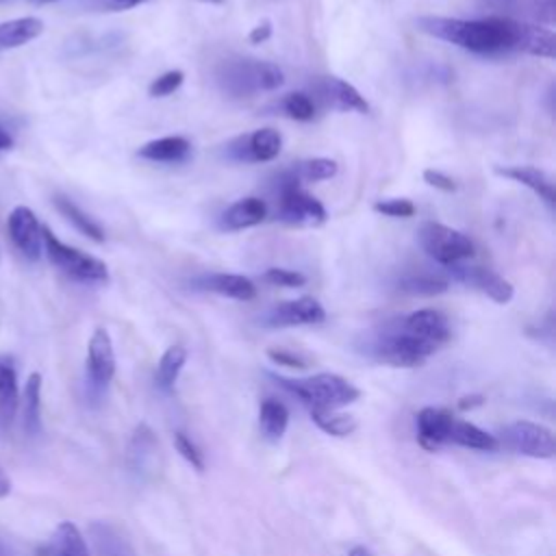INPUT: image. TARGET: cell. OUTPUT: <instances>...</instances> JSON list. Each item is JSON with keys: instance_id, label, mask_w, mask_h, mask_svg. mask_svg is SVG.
I'll list each match as a JSON object with an SVG mask.
<instances>
[{"instance_id": "1", "label": "cell", "mask_w": 556, "mask_h": 556, "mask_svg": "<svg viewBox=\"0 0 556 556\" xmlns=\"http://www.w3.org/2000/svg\"><path fill=\"white\" fill-rule=\"evenodd\" d=\"M417 30L454 43L463 50L476 54H497L515 50L519 37V22L510 17H482V20H460L424 15L415 20Z\"/></svg>"}, {"instance_id": "2", "label": "cell", "mask_w": 556, "mask_h": 556, "mask_svg": "<svg viewBox=\"0 0 556 556\" xmlns=\"http://www.w3.org/2000/svg\"><path fill=\"white\" fill-rule=\"evenodd\" d=\"M269 378L276 380L287 393L295 395L308 410H339L361 397V389L356 384L332 371H321L306 378L269 374Z\"/></svg>"}, {"instance_id": "3", "label": "cell", "mask_w": 556, "mask_h": 556, "mask_svg": "<svg viewBox=\"0 0 556 556\" xmlns=\"http://www.w3.org/2000/svg\"><path fill=\"white\" fill-rule=\"evenodd\" d=\"M215 78L222 91L232 98L274 91L285 83L282 70L276 63L261 59H226L217 67Z\"/></svg>"}, {"instance_id": "4", "label": "cell", "mask_w": 556, "mask_h": 556, "mask_svg": "<svg viewBox=\"0 0 556 556\" xmlns=\"http://www.w3.org/2000/svg\"><path fill=\"white\" fill-rule=\"evenodd\" d=\"M437 350V345L408 334L397 319L378 330L367 345V354L389 367H419Z\"/></svg>"}, {"instance_id": "5", "label": "cell", "mask_w": 556, "mask_h": 556, "mask_svg": "<svg viewBox=\"0 0 556 556\" xmlns=\"http://www.w3.org/2000/svg\"><path fill=\"white\" fill-rule=\"evenodd\" d=\"M41 239H43V252L48 261L72 280L85 282V285L109 282V267L98 256L87 254L74 245H67L48 226H41Z\"/></svg>"}, {"instance_id": "6", "label": "cell", "mask_w": 556, "mask_h": 556, "mask_svg": "<svg viewBox=\"0 0 556 556\" xmlns=\"http://www.w3.org/2000/svg\"><path fill=\"white\" fill-rule=\"evenodd\" d=\"M278 219L289 224V226H298V228H317L321 224H326L328 213L324 208V204L311 195L308 191H304L298 182V178L291 174V169L282 172L278 178Z\"/></svg>"}, {"instance_id": "7", "label": "cell", "mask_w": 556, "mask_h": 556, "mask_svg": "<svg viewBox=\"0 0 556 556\" xmlns=\"http://www.w3.org/2000/svg\"><path fill=\"white\" fill-rule=\"evenodd\" d=\"M419 243L424 252L443 267L463 263L473 256V241L465 232L439 222L421 224Z\"/></svg>"}, {"instance_id": "8", "label": "cell", "mask_w": 556, "mask_h": 556, "mask_svg": "<svg viewBox=\"0 0 556 556\" xmlns=\"http://www.w3.org/2000/svg\"><path fill=\"white\" fill-rule=\"evenodd\" d=\"M502 443L530 458H552L556 454V441L554 432L545 428L543 424H534L528 419L513 421L502 428Z\"/></svg>"}, {"instance_id": "9", "label": "cell", "mask_w": 556, "mask_h": 556, "mask_svg": "<svg viewBox=\"0 0 556 556\" xmlns=\"http://www.w3.org/2000/svg\"><path fill=\"white\" fill-rule=\"evenodd\" d=\"M280 150H282V135L269 126L239 135L226 146L228 159L243 161V163L274 161L280 154Z\"/></svg>"}, {"instance_id": "10", "label": "cell", "mask_w": 556, "mask_h": 556, "mask_svg": "<svg viewBox=\"0 0 556 556\" xmlns=\"http://www.w3.org/2000/svg\"><path fill=\"white\" fill-rule=\"evenodd\" d=\"M324 319H326L324 306L315 298L302 295L295 300L274 304L269 311H265L261 324L269 328H293V326L321 324Z\"/></svg>"}, {"instance_id": "11", "label": "cell", "mask_w": 556, "mask_h": 556, "mask_svg": "<svg viewBox=\"0 0 556 556\" xmlns=\"http://www.w3.org/2000/svg\"><path fill=\"white\" fill-rule=\"evenodd\" d=\"M7 232L15 250L26 261H39L43 254V239H41V224L33 208L20 204L9 213Z\"/></svg>"}, {"instance_id": "12", "label": "cell", "mask_w": 556, "mask_h": 556, "mask_svg": "<svg viewBox=\"0 0 556 556\" xmlns=\"http://www.w3.org/2000/svg\"><path fill=\"white\" fill-rule=\"evenodd\" d=\"M447 271L452 274V280L463 282L465 287H471L486 298H491L495 304H508L515 295V287L500 274L486 267H465L460 263L450 265Z\"/></svg>"}, {"instance_id": "13", "label": "cell", "mask_w": 556, "mask_h": 556, "mask_svg": "<svg viewBox=\"0 0 556 556\" xmlns=\"http://www.w3.org/2000/svg\"><path fill=\"white\" fill-rule=\"evenodd\" d=\"M115 376V350L106 328H96L87 345V380L93 389H104Z\"/></svg>"}, {"instance_id": "14", "label": "cell", "mask_w": 556, "mask_h": 556, "mask_svg": "<svg viewBox=\"0 0 556 556\" xmlns=\"http://www.w3.org/2000/svg\"><path fill=\"white\" fill-rule=\"evenodd\" d=\"M315 91H317L319 100L332 111H339V113H369V102L365 100V96L343 78L324 76L315 83Z\"/></svg>"}, {"instance_id": "15", "label": "cell", "mask_w": 556, "mask_h": 556, "mask_svg": "<svg viewBox=\"0 0 556 556\" xmlns=\"http://www.w3.org/2000/svg\"><path fill=\"white\" fill-rule=\"evenodd\" d=\"M397 321L408 334H413L417 339H424V341H428L437 348L447 343L450 337H452L450 319L437 308H419V311H413V313H408L406 317H402Z\"/></svg>"}, {"instance_id": "16", "label": "cell", "mask_w": 556, "mask_h": 556, "mask_svg": "<svg viewBox=\"0 0 556 556\" xmlns=\"http://www.w3.org/2000/svg\"><path fill=\"white\" fill-rule=\"evenodd\" d=\"M161 447L156 434L148 424H139L128 443V467L139 473V478H152L159 469Z\"/></svg>"}, {"instance_id": "17", "label": "cell", "mask_w": 556, "mask_h": 556, "mask_svg": "<svg viewBox=\"0 0 556 556\" xmlns=\"http://www.w3.org/2000/svg\"><path fill=\"white\" fill-rule=\"evenodd\" d=\"M454 415L447 408L439 406H424L415 415V426H417V441L424 450L434 452L437 447L445 445L450 439V428H452Z\"/></svg>"}, {"instance_id": "18", "label": "cell", "mask_w": 556, "mask_h": 556, "mask_svg": "<svg viewBox=\"0 0 556 556\" xmlns=\"http://www.w3.org/2000/svg\"><path fill=\"white\" fill-rule=\"evenodd\" d=\"M198 289L230 298V300H239V302H250L256 298V287L248 276L241 274H224V271H215V274H204L200 278H195L193 282Z\"/></svg>"}, {"instance_id": "19", "label": "cell", "mask_w": 556, "mask_h": 556, "mask_svg": "<svg viewBox=\"0 0 556 556\" xmlns=\"http://www.w3.org/2000/svg\"><path fill=\"white\" fill-rule=\"evenodd\" d=\"M497 176H504L513 182H519L534 191L549 208L556 204V187L554 180L539 167L534 165H506V167H495Z\"/></svg>"}, {"instance_id": "20", "label": "cell", "mask_w": 556, "mask_h": 556, "mask_svg": "<svg viewBox=\"0 0 556 556\" xmlns=\"http://www.w3.org/2000/svg\"><path fill=\"white\" fill-rule=\"evenodd\" d=\"M265 217H267V204L256 195H248V198L232 202L222 213L219 226L228 232H235V230H245V228L258 226Z\"/></svg>"}, {"instance_id": "21", "label": "cell", "mask_w": 556, "mask_h": 556, "mask_svg": "<svg viewBox=\"0 0 556 556\" xmlns=\"http://www.w3.org/2000/svg\"><path fill=\"white\" fill-rule=\"evenodd\" d=\"M89 539L96 556H137L132 543L115 523H109V521L89 523Z\"/></svg>"}, {"instance_id": "22", "label": "cell", "mask_w": 556, "mask_h": 556, "mask_svg": "<svg viewBox=\"0 0 556 556\" xmlns=\"http://www.w3.org/2000/svg\"><path fill=\"white\" fill-rule=\"evenodd\" d=\"M20 406L17 371L9 354H0V432H7Z\"/></svg>"}, {"instance_id": "23", "label": "cell", "mask_w": 556, "mask_h": 556, "mask_svg": "<svg viewBox=\"0 0 556 556\" xmlns=\"http://www.w3.org/2000/svg\"><path fill=\"white\" fill-rule=\"evenodd\" d=\"M515 50L541 56V59H554L556 56V35L552 28L530 22H519V37Z\"/></svg>"}, {"instance_id": "24", "label": "cell", "mask_w": 556, "mask_h": 556, "mask_svg": "<svg viewBox=\"0 0 556 556\" xmlns=\"http://www.w3.org/2000/svg\"><path fill=\"white\" fill-rule=\"evenodd\" d=\"M191 154V143L180 135L159 137L139 146L137 156L154 163H182Z\"/></svg>"}, {"instance_id": "25", "label": "cell", "mask_w": 556, "mask_h": 556, "mask_svg": "<svg viewBox=\"0 0 556 556\" xmlns=\"http://www.w3.org/2000/svg\"><path fill=\"white\" fill-rule=\"evenodd\" d=\"M41 33H43V22L35 15L0 22V52L22 48L33 39H37Z\"/></svg>"}, {"instance_id": "26", "label": "cell", "mask_w": 556, "mask_h": 556, "mask_svg": "<svg viewBox=\"0 0 556 556\" xmlns=\"http://www.w3.org/2000/svg\"><path fill=\"white\" fill-rule=\"evenodd\" d=\"M447 443H454V445H460V447H469V450H478V452H493L500 445L495 434L478 428L471 421L458 419V417H454V421H452Z\"/></svg>"}, {"instance_id": "27", "label": "cell", "mask_w": 556, "mask_h": 556, "mask_svg": "<svg viewBox=\"0 0 556 556\" xmlns=\"http://www.w3.org/2000/svg\"><path fill=\"white\" fill-rule=\"evenodd\" d=\"M52 204H54V208H56L80 235H85L87 239H91V241H96V243H102V241H104V230H102V226H100L91 215H87L76 202H72L67 195L54 193V195H52Z\"/></svg>"}, {"instance_id": "28", "label": "cell", "mask_w": 556, "mask_h": 556, "mask_svg": "<svg viewBox=\"0 0 556 556\" xmlns=\"http://www.w3.org/2000/svg\"><path fill=\"white\" fill-rule=\"evenodd\" d=\"M46 556H91V554L80 530L72 521H61L46 545Z\"/></svg>"}, {"instance_id": "29", "label": "cell", "mask_w": 556, "mask_h": 556, "mask_svg": "<svg viewBox=\"0 0 556 556\" xmlns=\"http://www.w3.org/2000/svg\"><path fill=\"white\" fill-rule=\"evenodd\" d=\"M22 428L28 437L41 432V376L33 371L22 391Z\"/></svg>"}, {"instance_id": "30", "label": "cell", "mask_w": 556, "mask_h": 556, "mask_svg": "<svg viewBox=\"0 0 556 556\" xmlns=\"http://www.w3.org/2000/svg\"><path fill=\"white\" fill-rule=\"evenodd\" d=\"M287 426H289V408L274 397L263 400L258 408L261 434L269 441H278L285 434Z\"/></svg>"}, {"instance_id": "31", "label": "cell", "mask_w": 556, "mask_h": 556, "mask_svg": "<svg viewBox=\"0 0 556 556\" xmlns=\"http://www.w3.org/2000/svg\"><path fill=\"white\" fill-rule=\"evenodd\" d=\"M187 363V350L178 343L169 345L161 358H159V365H156V384L163 389V391H172L182 367Z\"/></svg>"}, {"instance_id": "32", "label": "cell", "mask_w": 556, "mask_h": 556, "mask_svg": "<svg viewBox=\"0 0 556 556\" xmlns=\"http://www.w3.org/2000/svg\"><path fill=\"white\" fill-rule=\"evenodd\" d=\"M397 289L408 295H439L450 289V280L437 274L417 271L397 280Z\"/></svg>"}, {"instance_id": "33", "label": "cell", "mask_w": 556, "mask_h": 556, "mask_svg": "<svg viewBox=\"0 0 556 556\" xmlns=\"http://www.w3.org/2000/svg\"><path fill=\"white\" fill-rule=\"evenodd\" d=\"M339 165L332 159L326 156H315V159H306L300 161L298 165L291 167V174L298 178V182H321V180H330L332 176H337Z\"/></svg>"}, {"instance_id": "34", "label": "cell", "mask_w": 556, "mask_h": 556, "mask_svg": "<svg viewBox=\"0 0 556 556\" xmlns=\"http://www.w3.org/2000/svg\"><path fill=\"white\" fill-rule=\"evenodd\" d=\"M311 419L326 432L332 437H348L356 430V419L352 415L345 413H337V410H308Z\"/></svg>"}, {"instance_id": "35", "label": "cell", "mask_w": 556, "mask_h": 556, "mask_svg": "<svg viewBox=\"0 0 556 556\" xmlns=\"http://www.w3.org/2000/svg\"><path fill=\"white\" fill-rule=\"evenodd\" d=\"M278 106H280V111H282L287 117H291V119H295V122H311V119L315 117V113H317L315 102H313L311 96L304 93V91H291V93L282 96V100L278 102Z\"/></svg>"}, {"instance_id": "36", "label": "cell", "mask_w": 556, "mask_h": 556, "mask_svg": "<svg viewBox=\"0 0 556 556\" xmlns=\"http://www.w3.org/2000/svg\"><path fill=\"white\" fill-rule=\"evenodd\" d=\"M185 83V72L180 70H169V72H163L161 76H156L150 87H148V93L152 98H167L172 96L180 85Z\"/></svg>"}, {"instance_id": "37", "label": "cell", "mask_w": 556, "mask_h": 556, "mask_svg": "<svg viewBox=\"0 0 556 556\" xmlns=\"http://www.w3.org/2000/svg\"><path fill=\"white\" fill-rule=\"evenodd\" d=\"M374 211L382 213L387 217H413L415 215V204L408 198H382L374 202Z\"/></svg>"}, {"instance_id": "38", "label": "cell", "mask_w": 556, "mask_h": 556, "mask_svg": "<svg viewBox=\"0 0 556 556\" xmlns=\"http://www.w3.org/2000/svg\"><path fill=\"white\" fill-rule=\"evenodd\" d=\"M174 447H176V452H178L195 471H202V469H204V456H202L200 447H198L182 430H176V432H174Z\"/></svg>"}, {"instance_id": "39", "label": "cell", "mask_w": 556, "mask_h": 556, "mask_svg": "<svg viewBox=\"0 0 556 556\" xmlns=\"http://www.w3.org/2000/svg\"><path fill=\"white\" fill-rule=\"evenodd\" d=\"M263 280L276 287H302L306 282V276L295 271V269H287V267H267L263 271Z\"/></svg>"}, {"instance_id": "40", "label": "cell", "mask_w": 556, "mask_h": 556, "mask_svg": "<svg viewBox=\"0 0 556 556\" xmlns=\"http://www.w3.org/2000/svg\"><path fill=\"white\" fill-rule=\"evenodd\" d=\"M267 356L276 363V365H285V367H291V369H306L308 363L295 354V352H289V350H282V348H271L267 350Z\"/></svg>"}, {"instance_id": "41", "label": "cell", "mask_w": 556, "mask_h": 556, "mask_svg": "<svg viewBox=\"0 0 556 556\" xmlns=\"http://www.w3.org/2000/svg\"><path fill=\"white\" fill-rule=\"evenodd\" d=\"M424 180H426L430 187L439 189V191H445V193L456 191L454 178H450L447 174H443V172H439V169H424Z\"/></svg>"}, {"instance_id": "42", "label": "cell", "mask_w": 556, "mask_h": 556, "mask_svg": "<svg viewBox=\"0 0 556 556\" xmlns=\"http://www.w3.org/2000/svg\"><path fill=\"white\" fill-rule=\"evenodd\" d=\"M96 9H102V11H113V13H119V11H130L148 0H91Z\"/></svg>"}, {"instance_id": "43", "label": "cell", "mask_w": 556, "mask_h": 556, "mask_svg": "<svg viewBox=\"0 0 556 556\" xmlns=\"http://www.w3.org/2000/svg\"><path fill=\"white\" fill-rule=\"evenodd\" d=\"M269 37H271V22H269V20L258 22V24L252 26V30L248 33L250 43H265Z\"/></svg>"}, {"instance_id": "44", "label": "cell", "mask_w": 556, "mask_h": 556, "mask_svg": "<svg viewBox=\"0 0 556 556\" xmlns=\"http://www.w3.org/2000/svg\"><path fill=\"white\" fill-rule=\"evenodd\" d=\"M484 402V397L482 395H478V393H471V395H463L460 400H458V408L460 410H469V408H476V406H480Z\"/></svg>"}, {"instance_id": "45", "label": "cell", "mask_w": 556, "mask_h": 556, "mask_svg": "<svg viewBox=\"0 0 556 556\" xmlns=\"http://www.w3.org/2000/svg\"><path fill=\"white\" fill-rule=\"evenodd\" d=\"M13 143H15V141H13V135L0 124V154L7 152V150H11Z\"/></svg>"}, {"instance_id": "46", "label": "cell", "mask_w": 556, "mask_h": 556, "mask_svg": "<svg viewBox=\"0 0 556 556\" xmlns=\"http://www.w3.org/2000/svg\"><path fill=\"white\" fill-rule=\"evenodd\" d=\"M9 491H11V480H9L7 473L0 469V497L9 495Z\"/></svg>"}, {"instance_id": "47", "label": "cell", "mask_w": 556, "mask_h": 556, "mask_svg": "<svg viewBox=\"0 0 556 556\" xmlns=\"http://www.w3.org/2000/svg\"><path fill=\"white\" fill-rule=\"evenodd\" d=\"M348 556H371V552H369L365 545H354V547L348 552Z\"/></svg>"}, {"instance_id": "48", "label": "cell", "mask_w": 556, "mask_h": 556, "mask_svg": "<svg viewBox=\"0 0 556 556\" xmlns=\"http://www.w3.org/2000/svg\"><path fill=\"white\" fill-rule=\"evenodd\" d=\"M0 556H17V552L7 541L0 539Z\"/></svg>"}, {"instance_id": "49", "label": "cell", "mask_w": 556, "mask_h": 556, "mask_svg": "<svg viewBox=\"0 0 556 556\" xmlns=\"http://www.w3.org/2000/svg\"><path fill=\"white\" fill-rule=\"evenodd\" d=\"M193 2H202V4H222L224 0H193Z\"/></svg>"}, {"instance_id": "50", "label": "cell", "mask_w": 556, "mask_h": 556, "mask_svg": "<svg viewBox=\"0 0 556 556\" xmlns=\"http://www.w3.org/2000/svg\"><path fill=\"white\" fill-rule=\"evenodd\" d=\"M33 2H37V4H50V2H59V0H33Z\"/></svg>"}, {"instance_id": "51", "label": "cell", "mask_w": 556, "mask_h": 556, "mask_svg": "<svg viewBox=\"0 0 556 556\" xmlns=\"http://www.w3.org/2000/svg\"><path fill=\"white\" fill-rule=\"evenodd\" d=\"M0 2H7V0H0Z\"/></svg>"}]
</instances>
